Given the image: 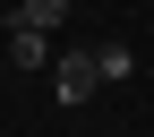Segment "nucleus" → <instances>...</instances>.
<instances>
[{
    "mask_svg": "<svg viewBox=\"0 0 154 137\" xmlns=\"http://www.w3.org/2000/svg\"><path fill=\"white\" fill-rule=\"evenodd\" d=\"M94 86H103V60H94V51H69V60H51V94H60V103H86Z\"/></svg>",
    "mask_w": 154,
    "mask_h": 137,
    "instance_id": "f257e3e1",
    "label": "nucleus"
},
{
    "mask_svg": "<svg viewBox=\"0 0 154 137\" xmlns=\"http://www.w3.org/2000/svg\"><path fill=\"white\" fill-rule=\"evenodd\" d=\"M9 60H17V69H43V60H51V34H43V26H17V17H9Z\"/></svg>",
    "mask_w": 154,
    "mask_h": 137,
    "instance_id": "f03ea898",
    "label": "nucleus"
},
{
    "mask_svg": "<svg viewBox=\"0 0 154 137\" xmlns=\"http://www.w3.org/2000/svg\"><path fill=\"white\" fill-rule=\"evenodd\" d=\"M94 60H103V86H120V77H137V51H128V43H94Z\"/></svg>",
    "mask_w": 154,
    "mask_h": 137,
    "instance_id": "7ed1b4c3",
    "label": "nucleus"
},
{
    "mask_svg": "<svg viewBox=\"0 0 154 137\" xmlns=\"http://www.w3.org/2000/svg\"><path fill=\"white\" fill-rule=\"evenodd\" d=\"M60 17H69V0H17V26H43V34H51Z\"/></svg>",
    "mask_w": 154,
    "mask_h": 137,
    "instance_id": "20e7f679",
    "label": "nucleus"
}]
</instances>
